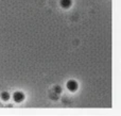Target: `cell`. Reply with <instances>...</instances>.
I'll use <instances>...</instances> for the list:
<instances>
[{
    "instance_id": "cell-1",
    "label": "cell",
    "mask_w": 121,
    "mask_h": 116,
    "mask_svg": "<svg viewBox=\"0 0 121 116\" xmlns=\"http://www.w3.org/2000/svg\"><path fill=\"white\" fill-rule=\"evenodd\" d=\"M67 89L70 92H75L78 89V83L74 80H69L67 82Z\"/></svg>"
},
{
    "instance_id": "cell-2",
    "label": "cell",
    "mask_w": 121,
    "mask_h": 116,
    "mask_svg": "<svg viewBox=\"0 0 121 116\" xmlns=\"http://www.w3.org/2000/svg\"><path fill=\"white\" fill-rule=\"evenodd\" d=\"M13 99L15 100V102H22L25 99V95L21 92H15L13 95Z\"/></svg>"
},
{
    "instance_id": "cell-3",
    "label": "cell",
    "mask_w": 121,
    "mask_h": 116,
    "mask_svg": "<svg viewBox=\"0 0 121 116\" xmlns=\"http://www.w3.org/2000/svg\"><path fill=\"white\" fill-rule=\"evenodd\" d=\"M71 4H72V1H71V0H60V5H62L64 9L70 8Z\"/></svg>"
},
{
    "instance_id": "cell-4",
    "label": "cell",
    "mask_w": 121,
    "mask_h": 116,
    "mask_svg": "<svg viewBox=\"0 0 121 116\" xmlns=\"http://www.w3.org/2000/svg\"><path fill=\"white\" fill-rule=\"evenodd\" d=\"M0 97H1V99H2V100L6 101V100H9V98H10V95H9L8 92H2L1 95H0Z\"/></svg>"
}]
</instances>
